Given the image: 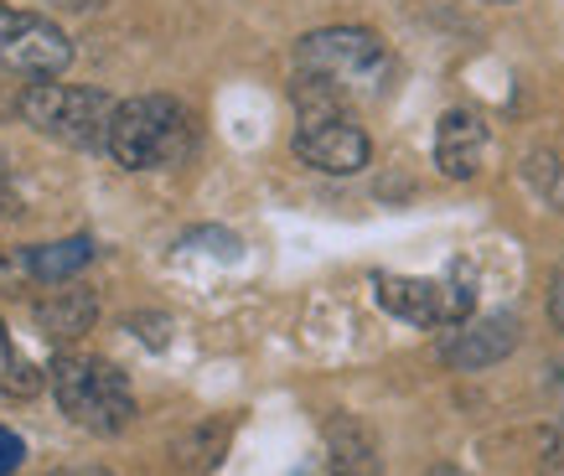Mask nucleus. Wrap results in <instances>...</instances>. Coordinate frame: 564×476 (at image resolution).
Instances as JSON below:
<instances>
[{
	"mask_svg": "<svg viewBox=\"0 0 564 476\" xmlns=\"http://www.w3.org/2000/svg\"><path fill=\"white\" fill-rule=\"evenodd\" d=\"M26 461V445H21V435H11V430H0V476H11Z\"/></svg>",
	"mask_w": 564,
	"mask_h": 476,
	"instance_id": "4468645a",
	"label": "nucleus"
},
{
	"mask_svg": "<svg viewBox=\"0 0 564 476\" xmlns=\"http://www.w3.org/2000/svg\"><path fill=\"white\" fill-rule=\"evenodd\" d=\"M481 161H487V125L471 109H451L435 130V166L451 176V182H466L477 176Z\"/></svg>",
	"mask_w": 564,
	"mask_h": 476,
	"instance_id": "1a4fd4ad",
	"label": "nucleus"
},
{
	"mask_svg": "<svg viewBox=\"0 0 564 476\" xmlns=\"http://www.w3.org/2000/svg\"><path fill=\"white\" fill-rule=\"evenodd\" d=\"M518 347V322L513 316H471V322L451 326V337L441 342V357L462 374L492 368Z\"/></svg>",
	"mask_w": 564,
	"mask_h": 476,
	"instance_id": "6e6552de",
	"label": "nucleus"
},
{
	"mask_svg": "<svg viewBox=\"0 0 564 476\" xmlns=\"http://www.w3.org/2000/svg\"><path fill=\"white\" fill-rule=\"evenodd\" d=\"M88 259H94V238L78 234V238H63V244H36V249H26V255H21V264H26V274H32V280L52 285V280H68V274H78Z\"/></svg>",
	"mask_w": 564,
	"mask_h": 476,
	"instance_id": "f8f14e48",
	"label": "nucleus"
},
{
	"mask_svg": "<svg viewBox=\"0 0 564 476\" xmlns=\"http://www.w3.org/2000/svg\"><path fill=\"white\" fill-rule=\"evenodd\" d=\"M0 176H11V161H6V151H0Z\"/></svg>",
	"mask_w": 564,
	"mask_h": 476,
	"instance_id": "a211bd4d",
	"label": "nucleus"
},
{
	"mask_svg": "<svg viewBox=\"0 0 564 476\" xmlns=\"http://www.w3.org/2000/svg\"><path fill=\"white\" fill-rule=\"evenodd\" d=\"M378 306L410 326H430V332H451V326L471 322L477 290L471 280L451 274V280H420V274H378Z\"/></svg>",
	"mask_w": 564,
	"mask_h": 476,
	"instance_id": "39448f33",
	"label": "nucleus"
},
{
	"mask_svg": "<svg viewBox=\"0 0 564 476\" xmlns=\"http://www.w3.org/2000/svg\"><path fill=\"white\" fill-rule=\"evenodd\" d=\"M115 109L120 104H109V94H99V88H73V84H52V78H42V84L21 94V119L32 125L36 136L73 145V151L109 145Z\"/></svg>",
	"mask_w": 564,
	"mask_h": 476,
	"instance_id": "20e7f679",
	"label": "nucleus"
},
{
	"mask_svg": "<svg viewBox=\"0 0 564 476\" xmlns=\"http://www.w3.org/2000/svg\"><path fill=\"white\" fill-rule=\"evenodd\" d=\"M291 145L311 171H326V176H358L368 166V136L362 125H352L347 109H301Z\"/></svg>",
	"mask_w": 564,
	"mask_h": 476,
	"instance_id": "0eeeda50",
	"label": "nucleus"
},
{
	"mask_svg": "<svg viewBox=\"0 0 564 476\" xmlns=\"http://www.w3.org/2000/svg\"><path fill=\"white\" fill-rule=\"evenodd\" d=\"M393 78L389 47L362 26H326L295 47V109H352L373 104Z\"/></svg>",
	"mask_w": 564,
	"mask_h": 476,
	"instance_id": "f257e3e1",
	"label": "nucleus"
},
{
	"mask_svg": "<svg viewBox=\"0 0 564 476\" xmlns=\"http://www.w3.org/2000/svg\"><path fill=\"white\" fill-rule=\"evenodd\" d=\"M0 393H11V399H32V393H42V374L17 353V342H11L6 322H0Z\"/></svg>",
	"mask_w": 564,
	"mask_h": 476,
	"instance_id": "ddd939ff",
	"label": "nucleus"
},
{
	"mask_svg": "<svg viewBox=\"0 0 564 476\" xmlns=\"http://www.w3.org/2000/svg\"><path fill=\"white\" fill-rule=\"evenodd\" d=\"M549 316H554V326L564 332V264H560V274H554V290H549Z\"/></svg>",
	"mask_w": 564,
	"mask_h": 476,
	"instance_id": "dca6fc26",
	"label": "nucleus"
},
{
	"mask_svg": "<svg viewBox=\"0 0 564 476\" xmlns=\"http://www.w3.org/2000/svg\"><path fill=\"white\" fill-rule=\"evenodd\" d=\"M109 155L130 171L176 166L192 155V115L166 94L124 99L109 125Z\"/></svg>",
	"mask_w": 564,
	"mask_h": 476,
	"instance_id": "f03ea898",
	"label": "nucleus"
},
{
	"mask_svg": "<svg viewBox=\"0 0 564 476\" xmlns=\"http://www.w3.org/2000/svg\"><path fill=\"white\" fill-rule=\"evenodd\" d=\"M57 404L78 430H94V435H120L130 420H135V393H130V378L104 363V357H57L47 374Z\"/></svg>",
	"mask_w": 564,
	"mask_h": 476,
	"instance_id": "7ed1b4c3",
	"label": "nucleus"
},
{
	"mask_svg": "<svg viewBox=\"0 0 564 476\" xmlns=\"http://www.w3.org/2000/svg\"><path fill=\"white\" fill-rule=\"evenodd\" d=\"M326 476H378V456L368 430L352 420H337L326 430Z\"/></svg>",
	"mask_w": 564,
	"mask_h": 476,
	"instance_id": "9b49d317",
	"label": "nucleus"
},
{
	"mask_svg": "<svg viewBox=\"0 0 564 476\" xmlns=\"http://www.w3.org/2000/svg\"><path fill=\"white\" fill-rule=\"evenodd\" d=\"M68 63H73V42L47 17L0 6V68L42 84V78H57Z\"/></svg>",
	"mask_w": 564,
	"mask_h": 476,
	"instance_id": "423d86ee",
	"label": "nucleus"
},
{
	"mask_svg": "<svg viewBox=\"0 0 564 476\" xmlns=\"http://www.w3.org/2000/svg\"><path fill=\"white\" fill-rule=\"evenodd\" d=\"M17 207V192H11V176H0V218Z\"/></svg>",
	"mask_w": 564,
	"mask_h": 476,
	"instance_id": "f3484780",
	"label": "nucleus"
},
{
	"mask_svg": "<svg viewBox=\"0 0 564 476\" xmlns=\"http://www.w3.org/2000/svg\"><path fill=\"white\" fill-rule=\"evenodd\" d=\"M32 316H36V326H42V337L68 342V337H78V332L94 326L99 301H94L88 290H52L47 301H36L32 306Z\"/></svg>",
	"mask_w": 564,
	"mask_h": 476,
	"instance_id": "9d476101",
	"label": "nucleus"
},
{
	"mask_svg": "<svg viewBox=\"0 0 564 476\" xmlns=\"http://www.w3.org/2000/svg\"><path fill=\"white\" fill-rule=\"evenodd\" d=\"M57 476H104V472H57Z\"/></svg>",
	"mask_w": 564,
	"mask_h": 476,
	"instance_id": "6ab92c4d",
	"label": "nucleus"
},
{
	"mask_svg": "<svg viewBox=\"0 0 564 476\" xmlns=\"http://www.w3.org/2000/svg\"><path fill=\"white\" fill-rule=\"evenodd\" d=\"M21 274H26V264H21V259H11L6 249H0V290H17V285H21Z\"/></svg>",
	"mask_w": 564,
	"mask_h": 476,
	"instance_id": "2eb2a0df",
	"label": "nucleus"
}]
</instances>
